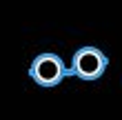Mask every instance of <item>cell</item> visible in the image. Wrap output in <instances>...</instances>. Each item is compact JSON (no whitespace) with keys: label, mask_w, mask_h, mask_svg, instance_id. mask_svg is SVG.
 <instances>
[{"label":"cell","mask_w":122,"mask_h":120,"mask_svg":"<svg viewBox=\"0 0 122 120\" xmlns=\"http://www.w3.org/2000/svg\"><path fill=\"white\" fill-rule=\"evenodd\" d=\"M107 67H109V58L102 49L98 47H80L71 58V67H69V76H76L80 80H98L102 78Z\"/></svg>","instance_id":"1"},{"label":"cell","mask_w":122,"mask_h":120,"mask_svg":"<svg viewBox=\"0 0 122 120\" xmlns=\"http://www.w3.org/2000/svg\"><path fill=\"white\" fill-rule=\"evenodd\" d=\"M69 76V69L58 53H40L29 65V78L45 89H53Z\"/></svg>","instance_id":"2"}]
</instances>
